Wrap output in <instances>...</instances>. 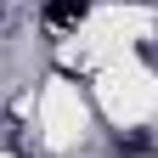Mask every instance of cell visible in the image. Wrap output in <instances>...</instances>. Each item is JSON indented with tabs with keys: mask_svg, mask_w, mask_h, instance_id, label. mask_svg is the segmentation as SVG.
Here are the masks:
<instances>
[{
	"mask_svg": "<svg viewBox=\"0 0 158 158\" xmlns=\"http://www.w3.org/2000/svg\"><path fill=\"white\" fill-rule=\"evenodd\" d=\"M90 17V0H45V23L51 28H79Z\"/></svg>",
	"mask_w": 158,
	"mask_h": 158,
	"instance_id": "cell-1",
	"label": "cell"
}]
</instances>
